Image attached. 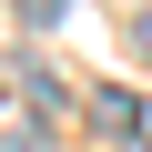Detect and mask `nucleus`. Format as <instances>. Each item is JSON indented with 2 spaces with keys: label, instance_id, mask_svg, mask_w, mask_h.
Here are the masks:
<instances>
[{
  "label": "nucleus",
  "instance_id": "obj_1",
  "mask_svg": "<svg viewBox=\"0 0 152 152\" xmlns=\"http://www.w3.org/2000/svg\"><path fill=\"white\" fill-rule=\"evenodd\" d=\"M91 122H102V132H132V142H142V102H132V91H91Z\"/></svg>",
  "mask_w": 152,
  "mask_h": 152
},
{
  "label": "nucleus",
  "instance_id": "obj_2",
  "mask_svg": "<svg viewBox=\"0 0 152 152\" xmlns=\"http://www.w3.org/2000/svg\"><path fill=\"white\" fill-rule=\"evenodd\" d=\"M20 20H31V31H51V20H61V0H20Z\"/></svg>",
  "mask_w": 152,
  "mask_h": 152
},
{
  "label": "nucleus",
  "instance_id": "obj_3",
  "mask_svg": "<svg viewBox=\"0 0 152 152\" xmlns=\"http://www.w3.org/2000/svg\"><path fill=\"white\" fill-rule=\"evenodd\" d=\"M132 51L152 61V0H142V10H132Z\"/></svg>",
  "mask_w": 152,
  "mask_h": 152
}]
</instances>
